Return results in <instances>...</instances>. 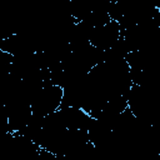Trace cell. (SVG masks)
Returning a JSON list of instances; mask_svg holds the SVG:
<instances>
[{
	"label": "cell",
	"instance_id": "1",
	"mask_svg": "<svg viewBox=\"0 0 160 160\" xmlns=\"http://www.w3.org/2000/svg\"><path fill=\"white\" fill-rule=\"evenodd\" d=\"M64 98V89L58 85H44L30 99L31 111L34 116L45 118L56 112Z\"/></svg>",
	"mask_w": 160,
	"mask_h": 160
},
{
	"label": "cell",
	"instance_id": "2",
	"mask_svg": "<svg viewBox=\"0 0 160 160\" xmlns=\"http://www.w3.org/2000/svg\"><path fill=\"white\" fill-rule=\"evenodd\" d=\"M120 36H121L120 25L119 22L112 20L108 25L94 28L89 38V41L94 48L101 51H109L115 45V42L119 40Z\"/></svg>",
	"mask_w": 160,
	"mask_h": 160
}]
</instances>
